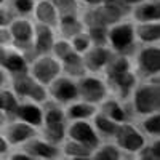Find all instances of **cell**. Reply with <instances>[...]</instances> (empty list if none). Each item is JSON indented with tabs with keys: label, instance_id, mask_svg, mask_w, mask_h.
<instances>
[{
	"label": "cell",
	"instance_id": "6da1fadb",
	"mask_svg": "<svg viewBox=\"0 0 160 160\" xmlns=\"http://www.w3.org/2000/svg\"><path fill=\"white\" fill-rule=\"evenodd\" d=\"M133 109L138 115H149L160 109V88L158 78L154 82H146L133 88Z\"/></svg>",
	"mask_w": 160,
	"mask_h": 160
},
{
	"label": "cell",
	"instance_id": "7a4b0ae2",
	"mask_svg": "<svg viewBox=\"0 0 160 160\" xmlns=\"http://www.w3.org/2000/svg\"><path fill=\"white\" fill-rule=\"evenodd\" d=\"M123 18V3L117 0L114 3H99L91 7L82 18L83 26H109L122 21Z\"/></svg>",
	"mask_w": 160,
	"mask_h": 160
},
{
	"label": "cell",
	"instance_id": "3957f363",
	"mask_svg": "<svg viewBox=\"0 0 160 160\" xmlns=\"http://www.w3.org/2000/svg\"><path fill=\"white\" fill-rule=\"evenodd\" d=\"M13 85V91L16 96L26 98L28 101H34L37 104L47 102L48 99V93H47V87L38 83L37 80L29 74V71L21 72V74H15L11 80Z\"/></svg>",
	"mask_w": 160,
	"mask_h": 160
},
{
	"label": "cell",
	"instance_id": "277c9868",
	"mask_svg": "<svg viewBox=\"0 0 160 160\" xmlns=\"http://www.w3.org/2000/svg\"><path fill=\"white\" fill-rule=\"evenodd\" d=\"M135 26L131 22L118 21L108 28V43L115 53L130 55V51L135 48Z\"/></svg>",
	"mask_w": 160,
	"mask_h": 160
},
{
	"label": "cell",
	"instance_id": "5b68a950",
	"mask_svg": "<svg viewBox=\"0 0 160 160\" xmlns=\"http://www.w3.org/2000/svg\"><path fill=\"white\" fill-rule=\"evenodd\" d=\"M77 91H78V99L91 102V104H101L108 98V85L104 80L95 75H82L77 82Z\"/></svg>",
	"mask_w": 160,
	"mask_h": 160
},
{
	"label": "cell",
	"instance_id": "8992f818",
	"mask_svg": "<svg viewBox=\"0 0 160 160\" xmlns=\"http://www.w3.org/2000/svg\"><path fill=\"white\" fill-rule=\"evenodd\" d=\"M29 74L42 85H48L53 78H56L61 74V62L55 56L47 55H38L28 68Z\"/></svg>",
	"mask_w": 160,
	"mask_h": 160
},
{
	"label": "cell",
	"instance_id": "52a82bcc",
	"mask_svg": "<svg viewBox=\"0 0 160 160\" xmlns=\"http://www.w3.org/2000/svg\"><path fill=\"white\" fill-rule=\"evenodd\" d=\"M115 139V146L127 154H136L142 146L146 144L144 135L128 122L118 123V128L115 131V135L112 136Z\"/></svg>",
	"mask_w": 160,
	"mask_h": 160
},
{
	"label": "cell",
	"instance_id": "ba28073f",
	"mask_svg": "<svg viewBox=\"0 0 160 160\" xmlns=\"http://www.w3.org/2000/svg\"><path fill=\"white\" fill-rule=\"evenodd\" d=\"M48 96L59 104H69L75 99H78V91H77V82H74L72 77L68 75H58L53 78L47 85Z\"/></svg>",
	"mask_w": 160,
	"mask_h": 160
},
{
	"label": "cell",
	"instance_id": "9c48e42d",
	"mask_svg": "<svg viewBox=\"0 0 160 160\" xmlns=\"http://www.w3.org/2000/svg\"><path fill=\"white\" fill-rule=\"evenodd\" d=\"M66 136L82 142L91 149L99 146V135L88 120H71V123L66 125Z\"/></svg>",
	"mask_w": 160,
	"mask_h": 160
},
{
	"label": "cell",
	"instance_id": "30bf717a",
	"mask_svg": "<svg viewBox=\"0 0 160 160\" xmlns=\"http://www.w3.org/2000/svg\"><path fill=\"white\" fill-rule=\"evenodd\" d=\"M138 69L142 75L146 77H155L158 75L160 71V50L158 47L148 45L138 51V58H136Z\"/></svg>",
	"mask_w": 160,
	"mask_h": 160
},
{
	"label": "cell",
	"instance_id": "8fae6325",
	"mask_svg": "<svg viewBox=\"0 0 160 160\" xmlns=\"http://www.w3.org/2000/svg\"><path fill=\"white\" fill-rule=\"evenodd\" d=\"M111 53H112L111 48H108L106 45H91L87 51H83L82 59H83V66H85L87 72L96 74L102 71L111 56Z\"/></svg>",
	"mask_w": 160,
	"mask_h": 160
},
{
	"label": "cell",
	"instance_id": "7c38bea8",
	"mask_svg": "<svg viewBox=\"0 0 160 160\" xmlns=\"http://www.w3.org/2000/svg\"><path fill=\"white\" fill-rule=\"evenodd\" d=\"M11 42L18 47H31L34 35V24L26 18H13L8 24Z\"/></svg>",
	"mask_w": 160,
	"mask_h": 160
},
{
	"label": "cell",
	"instance_id": "4fadbf2b",
	"mask_svg": "<svg viewBox=\"0 0 160 160\" xmlns=\"http://www.w3.org/2000/svg\"><path fill=\"white\" fill-rule=\"evenodd\" d=\"M24 152H28L32 158H43V160H51L58 158L61 154V149L56 144H51L45 139H38L35 136L24 141Z\"/></svg>",
	"mask_w": 160,
	"mask_h": 160
},
{
	"label": "cell",
	"instance_id": "5bb4252c",
	"mask_svg": "<svg viewBox=\"0 0 160 160\" xmlns=\"http://www.w3.org/2000/svg\"><path fill=\"white\" fill-rule=\"evenodd\" d=\"M2 128H3L2 135L5 136V139L11 146L22 144L24 141H28L29 138L35 136V127L22 122V120H19V122H13V123H10L7 127L3 125Z\"/></svg>",
	"mask_w": 160,
	"mask_h": 160
},
{
	"label": "cell",
	"instance_id": "9a60e30c",
	"mask_svg": "<svg viewBox=\"0 0 160 160\" xmlns=\"http://www.w3.org/2000/svg\"><path fill=\"white\" fill-rule=\"evenodd\" d=\"M55 42V32L53 28L47 24H40L37 22V26H34V35H32V45L37 55H47L51 53V47Z\"/></svg>",
	"mask_w": 160,
	"mask_h": 160
},
{
	"label": "cell",
	"instance_id": "2e32d148",
	"mask_svg": "<svg viewBox=\"0 0 160 160\" xmlns=\"http://www.w3.org/2000/svg\"><path fill=\"white\" fill-rule=\"evenodd\" d=\"M13 115H16L19 120H22V122L29 123L35 128L42 127V123H43V109L34 101L19 102Z\"/></svg>",
	"mask_w": 160,
	"mask_h": 160
},
{
	"label": "cell",
	"instance_id": "e0dca14e",
	"mask_svg": "<svg viewBox=\"0 0 160 160\" xmlns=\"http://www.w3.org/2000/svg\"><path fill=\"white\" fill-rule=\"evenodd\" d=\"M108 80L114 87V90L118 93V98H122V99H127L131 95L133 88L136 87V75H135V72H131V69L111 75V77H108Z\"/></svg>",
	"mask_w": 160,
	"mask_h": 160
},
{
	"label": "cell",
	"instance_id": "ac0fdd59",
	"mask_svg": "<svg viewBox=\"0 0 160 160\" xmlns=\"http://www.w3.org/2000/svg\"><path fill=\"white\" fill-rule=\"evenodd\" d=\"M133 19L138 22H149L160 19V3L157 0H144L133 8Z\"/></svg>",
	"mask_w": 160,
	"mask_h": 160
},
{
	"label": "cell",
	"instance_id": "d6986e66",
	"mask_svg": "<svg viewBox=\"0 0 160 160\" xmlns=\"http://www.w3.org/2000/svg\"><path fill=\"white\" fill-rule=\"evenodd\" d=\"M0 66H2V69L11 75L15 74H21V72H26L29 68L28 64V59H26L21 53L16 50H5V55L3 58L0 59Z\"/></svg>",
	"mask_w": 160,
	"mask_h": 160
},
{
	"label": "cell",
	"instance_id": "ffe728a7",
	"mask_svg": "<svg viewBox=\"0 0 160 160\" xmlns=\"http://www.w3.org/2000/svg\"><path fill=\"white\" fill-rule=\"evenodd\" d=\"M59 62H61V72H66V75H68V77L80 78L82 75L87 74L82 55L77 53V51H74V50L69 53V55H66Z\"/></svg>",
	"mask_w": 160,
	"mask_h": 160
},
{
	"label": "cell",
	"instance_id": "44dd1931",
	"mask_svg": "<svg viewBox=\"0 0 160 160\" xmlns=\"http://www.w3.org/2000/svg\"><path fill=\"white\" fill-rule=\"evenodd\" d=\"M34 16L37 19V22L40 24H47L50 26V28H56L58 26V13L55 10V7H53V3L50 2V0H40V2H37L34 5Z\"/></svg>",
	"mask_w": 160,
	"mask_h": 160
},
{
	"label": "cell",
	"instance_id": "7402d4cb",
	"mask_svg": "<svg viewBox=\"0 0 160 160\" xmlns=\"http://www.w3.org/2000/svg\"><path fill=\"white\" fill-rule=\"evenodd\" d=\"M135 35L139 42L146 45L158 43L160 38V24L158 21H149V22H138L135 26Z\"/></svg>",
	"mask_w": 160,
	"mask_h": 160
},
{
	"label": "cell",
	"instance_id": "603a6c76",
	"mask_svg": "<svg viewBox=\"0 0 160 160\" xmlns=\"http://www.w3.org/2000/svg\"><path fill=\"white\" fill-rule=\"evenodd\" d=\"M96 104H91L87 101H72V104H69V108L66 109V118L71 120H88L96 114Z\"/></svg>",
	"mask_w": 160,
	"mask_h": 160
},
{
	"label": "cell",
	"instance_id": "cb8c5ba5",
	"mask_svg": "<svg viewBox=\"0 0 160 160\" xmlns=\"http://www.w3.org/2000/svg\"><path fill=\"white\" fill-rule=\"evenodd\" d=\"M61 152L68 157V158H91V152L93 149L88 146L78 142L75 139H64L62 141V149Z\"/></svg>",
	"mask_w": 160,
	"mask_h": 160
},
{
	"label": "cell",
	"instance_id": "d4e9b609",
	"mask_svg": "<svg viewBox=\"0 0 160 160\" xmlns=\"http://www.w3.org/2000/svg\"><path fill=\"white\" fill-rule=\"evenodd\" d=\"M130 69H131V64H130L128 55H123V53H111L108 62L104 66V71L108 77L130 71Z\"/></svg>",
	"mask_w": 160,
	"mask_h": 160
},
{
	"label": "cell",
	"instance_id": "484cf974",
	"mask_svg": "<svg viewBox=\"0 0 160 160\" xmlns=\"http://www.w3.org/2000/svg\"><path fill=\"white\" fill-rule=\"evenodd\" d=\"M101 112L104 115H108L109 118H112L114 122H117V123L127 122V117H128L125 108L117 99H108V98H106L101 102Z\"/></svg>",
	"mask_w": 160,
	"mask_h": 160
},
{
	"label": "cell",
	"instance_id": "4316f807",
	"mask_svg": "<svg viewBox=\"0 0 160 160\" xmlns=\"http://www.w3.org/2000/svg\"><path fill=\"white\" fill-rule=\"evenodd\" d=\"M91 118H93V127H95L98 135H104L108 138H112L115 135V131L118 128V123L114 122L112 118H109L108 115H104L102 112H98V111Z\"/></svg>",
	"mask_w": 160,
	"mask_h": 160
},
{
	"label": "cell",
	"instance_id": "83f0119b",
	"mask_svg": "<svg viewBox=\"0 0 160 160\" xmlns=\"http://www.w3.org/2000/svg\"><path fill=\"white\" fill-rule=\"evenodd\" d=\"M56 28H59L64 38H71L72 35L83 31V22L78 16H59Z\"/></svg>",
	"mask_w": 160,
	"mask_h": 160
},
{
	"label": "cell",
	"instance_id": "f1b7e54d",
	"mask_svg": "<svg viewBox=\"0 0 160 160\" xmlns=\"http://www.w3.org/2000/svg\"><path fill=\"white\" fill-rule=\"evenodd\" d=\"M43 139L51 144H59L66 139V122L43 125Z\"/></svg>",
	"mask_w": 160,
	"mask_h": 160
},
{
	"label": "cell",
	"instance_id": "f546056e",
	"mask_svg": "<svg viewBox=\"0 0 160 160\" xmlns=\"http://www.w3.org/2000/svg\"><path fill=\"white\" fill-rule=\"evenodd\" d=\"M120 157H122V151L115 144H99L91 152V158L95 160H118Z\"/></svg>",
	"mask_w": 160,
	"mask_h": 160
},
{
	"label": "cell",
	"instance_id": "4dcf8cb0",
	"mask_svg": "<svg viewBox=\"0 0 160 160\" xmlns=\"http://www.w3.org/2000/svg\"><path fill=\"white\" fill-rule=\"evenodd\" d=\"M55 7L58 16H78V2L77 0H50Z\"/></svg>",
	"mask_w": 160,
	"mask_h": 160
},
{
	"label": "cell",
	"instance_id": "1f68e13d",
	"mask_svg": "<svg viewBox=\"0 0 160 160\" xmlns=\"http://www.w3.org/2000/svg\"><path fill=\"white\" fill-rule=\"evenodd\" d=\"M18 96L11 90H0V111L5 114H15L18 108Z\"/></svg>",
	"mask_w": 160,
	"mask_h": 160
},
{
	"label": "cell",
	"instance_id": "d6a6232c",
	"mask_svg": "<svg viewBox=\"0 0 160 160\" xmlns=\"http://www.w3.org/2000/svg\"><path fill=\"white\" fill-rule=\"evenodd\" d=\"M69 42H71L72 50L77 51V53H80V55H82L83 51H87V50L93 45V43H91V38H90V35H88L87 31H80L78 34L72 35V37L69 38Z\"/></svg>",
	"mask_w": 160,
	"mask_h": 160
},
{
	"label": "cell",
	"instance_id": "836d02e7",
	"mask_svg": "<svg viewBox=\"0 0 160 160\" xmlns=\"http://www.w3.org/2000/svg\"><path fill=\"white\" fill-rule=\"evenodd\" d=\"M66 122V112L64 109H61L59 106H50L43 111V123L42 125H48V123H61Z\"/></svg>",
	"mask_w": 160,
	"mask_h": 160
},
{
	"label": "cell",
	"instance_id": "e575fe53",
	"mask_svg": "<svg viewBox=\"0 0 160 160\" xmlns=\"http://www.w3.org/2000/svg\"><path fill=\"white\" fill-rule=\"evenodd\" d=\"M146 118L142 120V130L151 136H158L160 133V115L158 112H152L149 115H144Z\"/></svg>",
	"mask_w": 160,
	"mask_h": 160
},
{
	"label": "cell",
	"instance_id": "d590c367",
	"mask_svg": "<svg viewBox=\"0 0 160 160\" xmlns=\"http://www.w3.org/2000/svg\"><path fill=\"white\" fill-rule=\"evenodd\" d=\"M87 32L91 38L93 45H106L108 43V28H104V26H88Z\"/></svg>",
	"mask_w": 160,
	"mask_h": 160
},
{
	"label": "cell",
	"instance_id": "8d00e7d4",
	"mask_svg": "<svg viewBox=\"0 0 160 160\" xmlns=\"http://www.w3.org/2000/svg\"><path fill=\"white\" fill-rule=\"evenodd\" d=\"M136 154H139V158L142 160H158L160 158V141L155 139L151 144H144Z\"/></svg>",
	"mask_w": 160,
	"mask_h": 160
},
{
	"label": "cell",
	"instance_id": "74e56055",
	"mask_svg": "<svg viewBox=\"0 0 160 160\" xmlns=\"http://www.w3.org/2000/svg\"><path fill=\"white\" fill-rule=\"evenodd\" d=\"M72 51V47H71V42L69 38H61V40H55L53 42V47H51V53L55 55L56 59H62L66 55H69Z\"/></svg>",
	"mask_w": 160,
	"mask_h": 160
},
{
	"label": "cell",
	"instance_id": "f35d334b",
	"mask_svg": "<svg viewBox=\"0 0 160 160\" xmlns=\"http://www.w3.org/2000/svg\"><path fill=\"white\" fill-rule=\"evenodd\" d=\"M35 0H13V8L21 15H28L34 10Z\"/></svg>",
	"mask_w": 160,
	"mask_h": 160
},
{
	"label": "cell",
	"instance_id": "ab89813d",
	"mask_svg": "<svg viewBox=\"0 0 160 160\" xmlns=\"http://www.w3.org/2000/svg\"><path fill=\"white\" fill-rule=\"evenodd\" d=\"M15 18L13 13L5 10V8H0V28H7V26L11 22V19Z\"/></svg>",
	"mask_w": 160,
	"mask_h": 160
},
{
	"label": "cell",
	"instance_id": "60d3db41",
	"mask_svg": "<svg viewBox=\"0 0 160 160\" xmlns=\"http://www.w3.org/2000/svg\"><path fill=\"white\" fill-rule=\"evenodd\" d=\"M11 42V35L8 31V26L7 28H0V47H7Z\"/></svg>",
	"mask_w": 160,
	"mask_h": 160
},
{
	"label": "cell",
	"instance_id": "b9f144b4",
	"mask_svg": "<svg viewBox=\"0 0 160 160\" xmlns=\"http://www.w3.org/2000/svg\"><path fill=\"white\" fill-rule=\"evenodd\" d=\"M11 160H32V157L28 152H15L13 155H10Z\"/></svg>",
	"mask_w": 160,
	"mask_h": 160
},
{
	"label": "cell",
	"instance_id": "7bdbcfd3",
	"mask_svg": "<svg viewBox=\"0 0 160 160\" xmlns=\"http://www.w3.org/2000/svg\"><path fill=\"white\" fill-rule=\"evenodd\" d=\"M8 148H10V144L8 141L5 139V136L0 133V154H7L8 152Z\"/></svg>",
	"mask_w": 160,
	"mask_h": 160
},
{
	"label": "cell",
	"instance_id": "ee69618b",
	"mask_svg": "<svg viewBox=\"0 0 160 160\" xmlns=\"http://www.w3.org/2000/svg\"><path fill=\"white\" fill-rule=\"evenodd\" d=\"M7 80H8V75H7V72L0 68V88H2L5 83H7Z\"/></svg>",
	"mask_w": 160,
	"mask_h": 160
},
{
	"label": "cell",
	"instance_id": "f6af8a7d",
	"mask_svg": "<svg viewBox=\"0 0 160 160\" xmlns=\"http://www.w3.org/2000/svg\"><path fill=\"white\" fill-rule=\"evenodd\" d=\"M123 5H136V3H141V2H144V0H120Z\"/></svg>",
	"mask_w": 160,
	"mask_h": 160
},
{
	"label": "cell",
	"instance_id": "bcb514c9",
	"mask_svg": "<svg viewBox=\"0 0 160 160\" xmlns=\"http://www.w3.org/2000/svg\"><path fill=\"white\" fill-rule=\"evenodd\" d=\"M85 3H88L90 7H95V5H99V0H83Z\"/></svg>",
	"mask_w": 160,
	"mask_h": 160
},
{
	"label": "cell",
	"instance_id": "7dc6e473",
	"mask_svg": "<svg viewBox=\"0 0 160 160\" xmlns=\"http://www.w3.org/2000/svg\"><path fill=\"white\" fill-rule=\"evenodd\" d=\"M5 125V112L0 111V128H2Z\"/></svg>",
	"mask_w": 160,
	"mask_h": 160
},
{
	"label": "cell",
	"instance_id": "c3c4849f",
	"mask_svg": "<svg viewBox=\"0 0 160 160\" xmlns=\"http://www.w3.org/2000/svg\"><path fill=\"white\" fill-rule=\"evenodd\" d=\"M5 50H7L5 47H0V59L3 58V55H5Z\"/></svg>",
	"mask_w": 160,
	"mask_h": 160
},
{
	"label": "cell",
	"instance_id": "681fc988",
	"mask_svg": "<svg viewBox=\"0 0 160 160\" xmlns=\"http://www.w3.org/2000/svg\"><path fill=\"white\" fill-rule=\"evenodd\" d=\"M117 0H99V3H114Z\"/></svg>",
	"mask_w": 160,
	"mask_h": 160
},
{
	"label": "cell",
	"instance_id": "f907efd6",
	"mask_svg": "<svg viewBox=\"0 0 160 160\" xmlns=\"http://www.w3.org/2000/svg\"><path fill=\"white\" fill-rule=\"evenodd\" d=\"M3 2H5V0H0V5H2V3H3Z\"/></svg>",
	"mask_w": 160,
	"mask_h": 160
}]
</instances>
